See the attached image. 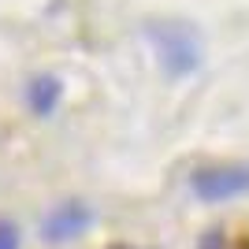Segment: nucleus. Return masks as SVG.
<instances>
[{"mask_svg":"<svg viewBox=\"0 0 249 249\" xmlns=\"http://www.w3.org/2000/svg\"><path fill=\"white\" fill-rule=\"evenodd\" d=\"M149 37H153L156 56H160L167 74H190L201 63L197 34L190 30V26H182V22H153Z\"/></svg>","mask_w":249,"mask_h":249,"instance_id":"obj_1","label":"nucleus"},{"mask_svg":"<svg viewBox=\"0 0 249 249\" xmlns=\"http://www.w3.org/2000/svg\"><path fill=\"white\" fill-rule=\"evenodd\" d=\"M249 190V164H219L201 167L194 175V194L201 201H227Z\"/></svg>","mask_w":249,"mask_h":249,"instance_id":"obj_2","label":"nucleus"},{"mask_svg":"<svg viewBox=\"0 0 249 249\" xmlns=\"http://www.w3.org/2000/svg\"><path fill=\"white\" fill-rule=\"evenodd\" d=\"M89 219H93V212H89L86 205H78V201H67V205H60L49 219H45V238H49V242L78 238V234L89 227Z\"/></svg>","mask_w":249,"mask_h":249,"instance_id":"obj_3","label":"nucleus"},{"mask_svg":"<svg viewBox=\"0 0 249 249\" xmlns=\"http://www.w3.org/2000/svg\"><path fill=\"white\" fill-rule=\"evenodd\" d=\"M26 101H30V108L37 115H49L52 108H56V101H60V82L56 78H37V82H30V89H26Z\"/></svg>","mask_w":249,"mask_h":249,"instance_id":"obj_4","label":"nucleus"},{"mask_svg":"<svg viewBox=\"0 0 249 249\" xmlns=\"http://www.w3.org/2000/svg\"><path fill=\"white\" fill-rule=\"evenodd\" d=\"M0 249H19V231L11 223H0Z\"/></svg>","mask_w":249,"mask_h":249,"instance_id":"obj_5","label":"nucleus"}]
</instances>
